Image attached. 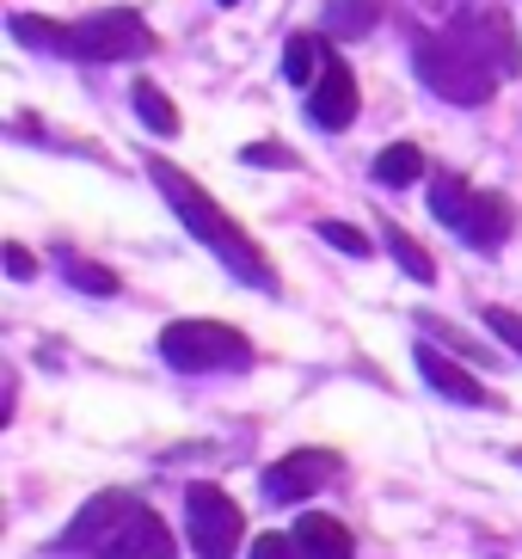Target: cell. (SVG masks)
Segmentation results:
<instances>
[{
    "label": "cell",
    "mask_w": 522,
    "mask_h": 559,
    "mask_svg": "<svg viewBox=\"0 0 522 559\" xmlns=\"http://www.w3.org/2000/svg\"><path fill=\"white\" fill-rule=\"evenodd\" d=\"M381 25V0H327V37H369Z\"/></svg>",
    "instance_id": "cell-14"
},
{
    "label": "cell",
    "mask_w": 522,
    "mask_h": 559,
    "mask_svg": "<svg viewBox=\"0 0 522 559\" xmlns=\"http://www.w3.org/2000/svg\"><path fill=\"white\" fill-rule=\"evenodd\" d=\"M412 62H418V81L430 86V93H442L449 105H486L491 86L505 81L498 68L486 62V56L467 44V37L449 25V32H425L418 44H412Z\"/></svg>",
    "instance_id": "cell-3"
},
{
    "label": "cell",
    "mask_w": 522,
    "mask_h": 559,
    "mask_svg": "<svg viewBox=\"0 0 522 559\" xmlns=\"http://www.w3.org/2000/svg\"><path fill=\"white\" fill-rule=\"evenodd\" d=\"M154 50V32L135 7H105V13H86L68 25L62 56L68 62H135V56Z\"/></svg>",
    "instance_id": "cell-6"
},
{
    "label": "cell",
    "mask_w": 522,
    "mask_h": 559,
    "mask_svg": "<svg viewBox=\"0 0 522 559\" xmlns=\"http://www.w3.org/2000/svg\"><path fill=\"white\" fill-rule=\"evenodd\" d=\"M327 62H332V56H327V37H313V32H295L289 44H283V74H289L295 86H313Z\"/></svg>",
    "instance_id": "cell-13"
},
{
    "label": "cell",
    "mask_w": 522,
    "mask_h": 559,
    "mask_svg": "<svg viewBox=\"0 0 522 559\" xmlns=\"http://www.w3.org/2000/svg\"><path fill=\"white\" fill-rule=\"evenodd\" d=\"M13 37H19V44H32V50H44V56H62V44H68V25H49V19L19 13V19H13Z\"/></svg>",
    "instance_id": "cell-18"
},
{
    "label": "cell",
    "mask_w": 522,
    "mask_h": 559,
    "mask_svg": "<svg viewBox=\"0 0 522 559\" xmlns=\"http://www.w3.org/2000/svg\"><path fill=\"white\" fill-rule=\"evenodd\" d=\"M455 32L467 37V44H474L479 56H486L491 68H498V74H517L522 68V50H517V32H510V19L498 13V7H474V13H461L455 19Z\"/></svg>",
    "instance_id": "cell-10"
},
{
    "label": "cell",
    "mask_w": 522,
    "mask_h": 559,
    "mask_svg": "<svg viewBox=\"0 0 522 559\" xmlns=\"http://www.w3.org/2000/svg\"><path fill=\"white\" fill-rule=\"evenodd\" d=\"M228 7H234V0H228Z\"/></svg>",
    "instance_id": "cell-26"
},
{
    "label": "cell",
    "mask_w": 522,
    "mask_h": 559,
    "mask_svg": "<svg viewBox=\"0 0 522 559\" xmlns=\"http://www.w3.org/2000/svg\"><path fill=\"white\" fill-rule=\"evenodd\" d=\"M430 215L479 252H498L510 240V203L498 191H474L461 173H437L430 179Z\"/></svg>",
    "instance_id": "cell-4"
},
{
    "label": "cell",
    "mask_w": 522,
    "mask_h": 559,
    "mask_svg": "<svg viewBox=\"0 0 522 559\" xmlns=\"http://www.w3.org/2000/svg\"><path fill=\"white\" fill-rule=\"evenodd\" d=\"M246 160H252V166H295V154L277 148V142H252V148H246Z\"/></svg>",
    "instance_id": "cell-23"
},
{
    "label": "cell",
    "mask_w": 522,
    "mask_h": 559,
    "mask_svg": "<svg viewBox=\"0 0 522 559\" xmlns=\"http://www.w3.org/2000/svg\"><path fill=\"white\" fill-rule=\"evenodd\" d=\"M344 461L332 455V449H295V455L271 461L264 467V498L271 504H295V498H313L320 486H332L339 479Z\"/></svg>",
    "instance_id": "cell-8"
},
{
    "label": "cell",
    "mask_w": 522,
    "mask_h": 559,
    "mask_svg": "<svg viewBox=\"0 0 522 559\" xmlns=\"http://www.w3.org/2000/svg\"><path fill=\"white\" fill-rule=\"evenodd\" d=\"M252 559H301V547H295V535H259Z\"/></svg>",
    "instance_id": "cell-22"
},
{
    "label": "cell",
    "mask_w": 522,
    "mask_h": 559,
    "mask_svg": "<svg viewBox=\"0 0 522 559\" xmlns=\"http://www.w3.org/2000/svg\"><path fill=\"white\" fill-rule=\"evenodd\" d=\"M62 547L68 554H93V559H173L179 554L173 528L130 492H98L93 504L68 523Z\"/></svg>",
    "instance_id": "cell-2"
},
{
    "label": "cell",
    "mask_w": 522,
    "mask_h": 559,
    "mask_svg": "<svg viewBox=\"0 0 522 559\" xmlns=\"http://www.w3.org/2000/svg\"><path fill=\"white\" fill-rule=\"evenodd\" d=\"M308 117L320 130H351L357 123V74L344 68V56H332L320 68V81L308 86Z\"/></svg>",
    "instance_id": "cell-9"
},
{
    "label": "cell",
    "mask_w": 522,
    "mask_h": 559,
    "mask_svg": "<svg viewBox=\"0 0 522 559\" xmlns=\"http://www.w3.org/2000/svg\"><path fill=\"white\" fill-rule=\"evenodd\" d=\"M381 240H388V252L400 259V271H406L412 283H430V277H437V264H430V252L418 247V240H412V234L400 228V222H388V228H381Z\"/></svg>",
    "instance_id": "cell-16"
},
{
    "label": "cell",
    "mask_w": 522,
    "mask_h": 559,
    "mask_svg": "<svg viewBox=\"0 0 522 559\" xmlns=\"http://www.w3.org/2000/svg\"><path fill=\"white\" fill-rule=\"evenodd\" d=\"M185 528H191L197 559H234L246 535V516L222 486H191L185 492Z\"/></svg>",
    "instance_id": "cell-7"
},
{
    "label": "cell",
    "mask_w": 522,
    "mask_h": 559,
    "mask_svg": "<svg viewBox=\"0 0 522 559\" xmlns=\"http://www.w3.org/2000/svg\"><path fill=\"white\" fill-rule=\"evenodd\" d=\"M418 173H425V154L412 148V142H393V148L376 154V185H393V191H400V185H412Z\"/></svg>",
    "instance_id": "cell-17"
},
{
    "label": "cell",
    "mask_w": 522,
    "mask_h": 559,
    "mask_svg": "<svg viewBox=\"0 0 522 559\" xmlns=\"http://www.w3.org/2000/svg\"><path fill=\"white\" fill-rule=\"evenodd\" d=\"M7 271H13L19 283H25V277L37 271V264H32V252H25V247H7Z\"/></svg>",
    "instance_id": "cell-24"
},
{
    "label": "cell",
    "mask_w": 522,
    "mask_h": 559,
    "mask_svg": "<svg viewBox=\"0 0 522 559\" xmlns=\"http://www.w3.org/2000/svg\"><path fill=\"white\" fill-rule=\"evenodd\" d=\"M320 240H327V247H339L344 259H369V234L351 228V222H320Z\"/></svg>",
    "instance_id": "cell-20"
},
{
    "label": "cell",
    "mask_w": 522,
    "mask_h": 559,
    "mask_svg": "<svg viewBox=\"0 0 522 559\" xmlns=\"http://www.w3.org/2000/svg\"><path fill=\"white\" fill-rule=\"evenodd\" d=\"M517 467H522V449H517Z\"/></svg>",
    "instance_id": "cell-25"
},
{
    "label": "cell",
    "mask_w": 522,
    "mask_h": 559,
    "mask_svg": "<svg viewBox=\"0 0 522 559\" xmlns=\"http://www.w3.org/2000/svg\"><path fill=\"white\" fill-rule=\"evenodd\" d=\"M130 99H135V117H142L154 135H179V111H173V99H166L154 81H135Z\"/></svg>",
    "instance_id": "cell-15"
},
{
    "label": "cell",
    "mask_w": 522,
    "mask_h": 559,
    "mask_svg": "<svg viewBox=\"0 0 522 559\" xmlns=\"http://www.w3.org/2000/svg\"><path fill=\"white\" fill-rule=\"evenodd\" d=\"M486 326L498 332V338H505V345L522 357V313H510V308H486Z\"/></svg>",
    "instance_id": "cell-21"
},
{
    "label": "cell",
    "mask_w": 522,
    "mask_h": 559,
    "mask_svg": "<svg viewBox=\"0 0 522 559\" xmlns=\"http://www.w3.org/2000/svg\"><path fill=\"white\" fill-rule=\"evenodd\" d=\"M147 173H154V185H161V198L173 203V215H179V222L215 252V259L228 264L234 277L252 283V289H264V296H277V271H271V259L259 252V240H252L240 222H228V210H222L203 185L185 179L173 160H147Z\"/></svg>",
    "instance_id": "cell-1"
},
{
    "label": "cell",
    "mask_w": 522,
    "mask_h": 559,
    "mask_svg": "<svg viewBox=\"0 0 522 559\" xmlns=\"http://www.w3.org/2000/svg\"><path fill=\"white\" fill-rule=\"evenodd\" d=\"M412 357H418V376H425L442 400H455V406H491V394H486V388H479V381L467 376V369H461L455 357H442L437 345H418Z\"/></svg>",
    "instance_id": "cell-11"
},
{
    "label": "cell",
    "mask_w": 522,
    "mask_h": 559,
    "mask_svg": "<svg viewBox=\"0 0 522 559\" xmlns=\"http://www.w3.org/2000/svg\"><path fill=\"white\" fill-rule=\"evenodd\" d=\"M161 357L179 376H222V369H246L252 345H246V332L222 326V320H173L161 332Z\"/></svg>",
    "instance_id": "cell-5"
},
{
    "label": "cell",
    "mask_w": 522,
    "mask_h": 559,
    "mask_svg": "<svg viewBox=\"0 0 522 559\" xmlns=\"http://www.w3.org/2000/svg\"><path fill=\"white\" fill-rule=\"evenodd\" d=\"M295 547H301V559H351L357 554V542H351V528L339 523V516H327V510H308V516H295Z\"/></svg>",
    "instance_id": "cell-12"
},
{
    "label": "cell",
    "mask_w": 522,
    "mask_h": 559,
    "mask_svg": "<svg viewBox=\"0 0 522 559\" xmlns=\"http://www.w3.org/2000/svg\"><path fill=\"white\" fill-rule=\"evenodd\" d=\"M62 271H68V283H74V289H86V296H117V277L105 271V264H86V259H74V252H68Z\"/></svg>",
    "instance_id": "cell-19"
}]
</instances>
